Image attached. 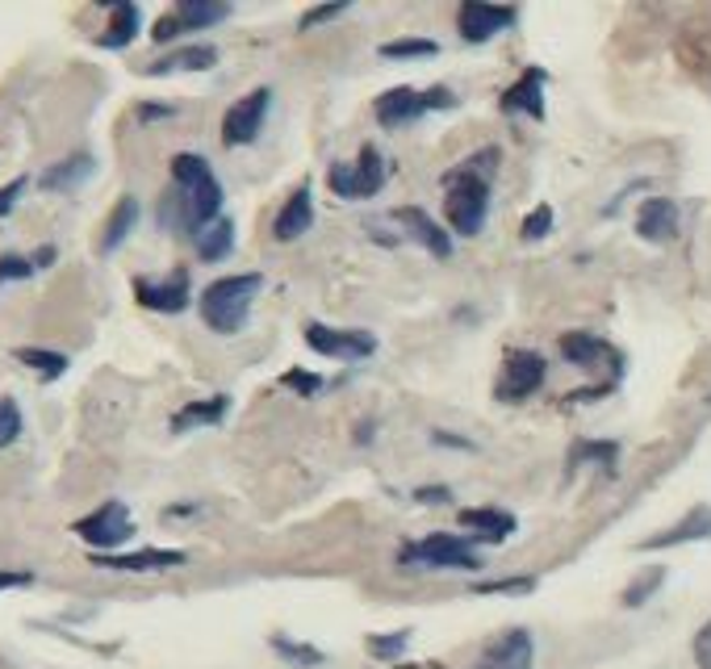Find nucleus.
<instances>
[{
    "label": "nucleus",
    "instance_id": "46",
    "mask_svg": "<svg viewBox=\"0 0 711 669\" xmlns=\"http://www.w3.org/2000/svg\"><path fill=\"white\" fill-rule=\"evenodd\" d=\"M51 260H55V247H42V251L34 256V268H51Z\"/></svg>",
    "mask_w": 711,
    "mask_h": 669
},
{
    "label": "nucleus",
    "instance_id": "36",
    "mask_svg": "<svg viewBox=\"0 0 711 669\" xmlns=\"http://www.w3.org/2000/svg\"><path fill=\"white\" fill-rule=\"evenodd\" d=\"M548 231H552V206H536L532 214L523 218V243H540V239H548Z\"/></svg>",
    "mask_w": 711,
    "mask_h": 669
},
{
    "label": "nucleus",
    "instance_id": "14",
    "mask_svg": "<svg viewBox=\"0 0 711 669\" xmlns=\"http://www.w3.org/2000/svg\"><path fill=\"white\" fill-rule=\"evenodd\" d=\"M135 297L138 306H147L155 314H180V310H189V268H172L164 281L135 276Z\"/></svg>",
    "mask_w": 711,
    "mask_h": 669
},
{
    "label": "nucleus",
    "instance_id": "5",
    "mask_svg": "<svg viewBox=\"0 0 711 669\" xmlns=\"http://www.w3.org/2000/svg\"><path fill=\"white\" fill-rule=\"evenodd\" d=\"M327 185L335 188V197H344V201H369V197H377L385 185L382 151H377L373 143H364L360 156H356V163H335V168H330Z\"/></svg>",
    "mask_w": 711,
    "mask_h": 669
},
{
    "label": "nucleus",
    "instance_id": "41",
    "mask_svg": "<svg viewBox=\"0 0 711 669\" xmlns=\"http://www.w3.org/2000/svg\"><path fill=\"white\" fill-rule=\"evenodd\" d=\"M280 385H289V389H298L301 398H314V394L323 389V381H319V376H310V373H289V376H285V381H280Z\"/></svg>",
    "mask_w": 711,
    "mask_h": 669
},
{
    "label": "nucleus",
    "instance_id": "35",
    "mask_svg": "<svg viewBox=\"0 0 711 669\" xmlns=\"http://www.w3.org/2000/svg\"><path fill=\"white\" fill-rule=\"evenodd\" d=\"M26 431V419H22V406L13 398H0V448L17 444V435Z\"/></svg>",
    "mask_w": 711,
    "mask_h": 669
},
{
    "label": "nucleus",
    "instance_id": "4",
    "mask_svg": "<svg viewBox=\"0 0 711 669\" xmlns=\"http://www.w3.org/2000/svg\"><path fill=\"white\" fill-rule=\"evenodd\" d=\"M398 565L402 569H465V573H473V569H482V557L473 553V535L436 532L402 544Z\"/></svg>",
    "mask_w": 711,
    "mask_h": 669
},
{
    "label": "nucleus",
    "instance_id": "16",
    "mask_svg": "<svg viewBox=\"0 0 711 669\" xmlns=\"http://www.w3.org/2000/svg\"><path fill=\"white\" fill-rule=\"evenodd\" d=\"M189 557L180 548H142V553H92V565L97 569H117V573H164V569H176Z\"/></svg>",
    "mask_w": 711,
    "mask_h": 669
},
{
    "label": "nucleus",
    "instance_id": "39",
    "mask_svg": "<svg viewBox=\"0 0 711 669\" xmlns=\"http://www.w3.org/2000/svg\"><path fill=\"white\" fill-rule=\"evenodd\" d=\"M690 657H695V666L699 669H711V619L695 632V641H690Z\"/></svg>",
    "mask_w": 711,
    "mask_h": 669
},
{
    "label": "nucleus",
    "instance_id": "22",
    "mask_svg": "<svg viewBox=\"0 0 711 669\" xmlns=\"http://www.w3.org/2000/svg\"><path fill=\"white\" fill-rule=\"evenodd\" d=\"M557 348L574 369H599V360H620V351L611 348L607 339H599L595 331H565Z\"/></svg>",
    "mask_w": 711,
    "mask_h": 669
},
{
    "label": "nucleus",
    "instance_id": "23",
    "mask_svg": "<svg viewBox=\"0 0 711 669\" xmlns=\"http://www.w3.org/2000/svg\"><path fill=\"white\" fill-rule=\"evenodd\" d=\"M226 410H230V398H226V394L197 398V401L180 406V410L172 414V431H176V435H185V431H197V428H214V423L226 419Z\"/></svg>",
    "mask_w": 711,
    "mask_h": 669
},
{
    "label": "nucleus",
    "instance_id": "33",
    "mask_svg": "<svg viewBox=\"0 0 711 669\" xmlns=\"http://www.w3.org/2000/svg\"><path fill=\"white\" fill-rule=\"evenodd\" d=\"M373 661H398L407 648H411V628H398V632H382V636H369L364 641Z\"/></svg>",
    "mask_w": 711,
    "mask_h": 669
},
{
    "label": "nucleus",
    "instance_id": "40",
    "mask_svg": "<svg viewBox=\"0 0 711 669\" xmlns=\"http://www.w3.org/2000/svg\"><path fill=\"white\" fill-rule=\"evenodd\" d=\"M344 13H348V4H319V9H310V13L301 17V29L323 26V22H330V17H344Z\"/></svg>",
    "mask_w": 711,
    "mask_h": 669
},
{
    "label": "nucleus",
    "instance_id": "18",
    "mask_svg": "<svg viewBox=\"0 0 711 669\" xmlns=\"http://www.w3.org/2000/svg\"><path fill=\"white\" fill-rule=\"evenodd\" d=\"M545 67H527L520 80L502 92V113H527L532 122H545Z\"/></svg>",
    "mask_w": 711,
    "mask_h": 669
},
{
    "label": "nucleus",
    "instance_id": "45",
    "mask_svg": "<svg viewBox=\"0 0 711 669\" xmlns=\"http://www.w3.org/2000/svg\"><path fill=\"white\" fill-rule=\"evenodd\" d=\"M167 113H172L167 106H138V117H142V122H155V117H167Z\"/></svg>",
    "mask_w": 711,
    "mask_h": 669
},
{
    "label": "nucleus",
    "instance_id": "37",
    "mask_svg": "<svg viewBox=\"0 0 711 669\" xmlns=\"http://www.w3.org/2000/svg\"><path fill=\"white\" fill-rule=\"evenodd\" d=\"M536 578H502V582H477L473 594H532Z\"/></svg>",
    "mask_w": 711,
    "mask_h": 669
},
{
    "label": "nucleus",
    "instance_id": "13",
    "mask_svg": "<svg viewBox=\"0 0 711 669\" xmlns=\"http://www.w3.org/2000/svg\"><path fill=\"white\" fill-rule=\"evenodd\" d=\"M532 666H536V641H532V632L527 628H507V632H498L482 648V657L469 669H532Z\"/></svg>",
    "mask_w": 711,
    "mask_h": 669
},
{
    "label": "nucleus",
    "instance_id": "10",
    "mask_svg": "<svg viewBox=\"0 0 711 669\" xmlns=\"http://www.w3.org/2000/svg\"><path fill=\"white\" fill-rule=\"evenodd\" d=\"M226 17H230V4H222V0H180L167 17L155 22L151 38H155V42H172V38L192 34V29L219 26V22H226Z\"/></svg>",
    "mask_w": 711,
    "mask_h": 669
},
{
    "label": "nucleus",
    "instance_id": "15",
    "mask_svg": "<svg viewBox=\"0 0 711 669\" xmlns=\"http://www.w3.org/2000/svg\"><path fill=\"white\" fill-rule=\"evenodd\" d=\"M699 540H711V507H695L686 510L678 523L661 528V532L645 535L636 544V553H661V548H678V544H699Z\"/></svg>",
    "mask_w": 711,
    "mask_h": 669
},
{
    "label": "nucleus",
    "instance_id": "29",
    "mask_svg": "<svg viewBox=\"0 0 711 669\" xmlns=\"http://www.w3.org/2000/svg\"><path fill=\"white\" fill-rule=\"evenodd\" d=\"M615 460H620V444L615 439H577L570 448V473L582 464H599L602 473H615Z\"/></svg>",
    "mask_w": 711,
    "mask_h": 669
},
{
    "label": "nucleus",
    "instance_id": "27",
    "mask_svg": "<svg viewBox=\"0 0 711 669\" xmlns=\"http://www.w3.org/2000/svg\"><path fill=\"white\" fill-rule=\"evenodd\" d=\"M192 247H197V260H205V264H219V260H226L230 251H235V222L230 218H219V222H210L197 239H192Z\"/></svg>",
    "mask_w": 711,
    "mask_h": 669
},
{
    "label": "nucleus",
    "instance_id": "8",
    "mask_svg": "<svg viewBox=\"0 0 711 669\" xmlns=\"http://www.w3.org/2000/svg\"><path fill=\"white\" fill-rule=\"evenodd\" d=\"M269 106H273V88H251L247 97H239L235 106L226 109V117H222V143H226V147H247V143H255L260 131H264Z\"/></svg>",
    "mask_w": 711,
    "mask_h": 669
},
{
    "label": "nucleus",
    "instance_id": "3",
    "mask_svg": "<svg viewBox=\"0 0 711 669\" xmlns=\"http://www.w3.org/2000/svg\"><path fill=\"white\" fill-rule=\"evenodd\" d=\"M260 289H264V276L260 272H235V276L210 281L201 289V301H197L205 326L219 331V335H235L247 322V314H251V301H255Z\"/></svg>",
    "mask_w": 711,
    "mask_h": 669
},
{
    "label": "nucleus",
    "instance_id": "32",
    "mask_svg": "<svg viewBox=\"0 0 711 669\" xmlns=\"http://www.w3.org/2000/svg\"><path fill=\"white\" fill-rule=\"evenodd\" d=\"M13 356H17L26 369H34L42 381H59V376L67 373V364H72L63 351H47V348H17Z\"/></svg>",
    "mask_w": 711,
    "mask_h": 669
},
{
    "label": "nucleus",
    "instance_id": "28",
    "mask_svg": "<svg viewBox=\"0 0 711 669\" xmlns=\"http://www.w3.org/2000/svg\"><path fill=\"white\" fill-rule=\"evenodd\" d=\"M92 156H67V160H59L55 168H47V176H42V188H51V193H67V188H80L88 176H92Z\"/></svg>",
    "mask_w": 711,
    "mask_h": 669
},
{
    "label": "nucleus",
    "instance_id": "21",
    "mask_svg": "<svg viewBox=\"0 0 711 669\" xmlns=\"http://www.w3.org/2000/svg\"><path fill=\"white\" fill-rule=\"evenodd\" d=\"M457 519H461V528L473 535V544H477V540H482V544H502V540H511V532L520 528L515 515L494 510V507H469V510H461Z\"/></svg>",
    "mask_w": 711,
    "mask_h": 669
},
{
    "label": "nucleus",
    "instance_id": "44",
    "mask_svg": "<svg viewBox=\"0 0 711 669\" xmlns=\"http://www.w3.org/2000/svg\"><path fill=\"white\" fill-rule=\"evenodd\" d=\"M34 578L29 573H13V569H0V590H22V586H29Z\"/></svg>",
    "mask_w": 711,
    "mask_h": 669
},
{
    "label": "nucleus",
    "instance_id": "17",
    "mask_svg": "<svg viewBox=\"0 0 711 669\" xmlns=\"http://www.w3.org/2000/svg\"><path fill=\"white\" fill-rule=\"evenodd\" d=\"M310 226H314V188H310V181H301V185L289 193V201L280 206V214H276L273 239L294 243V239H301Z\"/></svg>",
    "mask_w": 711,
    "mask_h": 669
},
{
    "label": "nucleus",
    "instance_id": "7",
    "mask_svg": "<svg viewBox=\"0 0 711 669\" xmlns=\"http://www.w3.org/2000/svg\"><path fill=\"white\" fill-rule=\"evenodd\" d=\"M457 106V97L448 92V88H427V92H414V88H389L377 97V122L389 126V131H398V126H411L419 117H427L432 109H452Z\"/></svg>",
    "mask_w": 711,
    "mask_h": 669
},
{
    "label": "nucleus",
    "instance_id": "19",
    "mask_svg": "<svg viewBox=\"0 0 711 669\" xmlns=\"http://www.w3.org/2000/svg\"><path fill=\"white\" fill-rule=\"evenodd\" d=\"M636 235L645 243H670L678 235V206L670 197H645L636 210Z\"/></svg>",
    "mask_w": 711,
    "mask_h": 669
},
{
    "label": "nucleus",
    "instance_id": "11",
    "mask_svg": "<svg viewBox=\"0 0 711 669\" xmlns=\"http://www.w3.org/2000/svg\"><path fill=\"white\" fill-rule=\"evenodd\" d=\"M520 22V9H511V4H490V0H465L461 9H457V29H461V38L465 42H490L498 38L502 29H511Z\"/></svg>",
    "mask_w": 711,
    "mask_h": 669
},
{
    "label": "nucleus",
    "instance_id": "24",
    "mask_svg": "<svg viewBox=\"0 0 711 669\" xmlns=\"http://www.w3.org/2000/svg\"><path fill=\"white\" fill-rule=\"evenodd\" d=\"M219 63V51L214 47H180V51L164 54L155 63H147V76H176V72H210Z\"/></svg>",
    "mask_w": 711,
    "mask_h": 669
},
{
    "label": "nucleus",
    "instance_id": "42",
    "mask_svg": "<svg viewBox=\"0 0 711 669\" xmlns=\"http://www.w3.org/2000/svg\"><path fill=\"white\" fill-rule=\"evenodd\" d=\"M22 193H26V176H17V181H9V185L0 188V218L17 206V197H22Z\"/></svg>",
    "mask_w": 711,
    "mask_h": 669
},
{
    "label": "nucleus",
    "instance_id": "2",
    "mask_svg": "<svg viewBox=\"0 0 711 669\" xmlns=\"http://www.w3.org/2000/svg\"><path fill=\"white\" fill-rule=\"evenodd\" d=\"M498 147H486L477 156H469L465 163H457L452 172H444V214H448V226L457 235L473 239L482 226H486V214H490V176L498 168Z\"/></svg>",
    "mask_w": 711,
    "mask_h": 669
},
{
    "label": "nucleus",
    "instance_id": "12",
    "mask_svg": "<svg viewBox=\"0 0 711 669\" xmlns=\"http://www.w3.org/2000/svg\"><path fill=\"white\" fill-rule=\"evenodd\" d=\"M545 376H548L545 356H536V351H511L502 360V373H498L494 394H498V401H523L545 385Z\"/></svg>",
    "mask_w": 711,
    "mask_h": 669
},
{
    "label": "nucleus",
    "instance_id": "1",
    "mask_svg": "<svg viewBox=\"0 0 711 669\" xmlns=\"http://www.w3.org/2000/svg\"><path fill=\"white\" fill-rule=\"evenodd\" d=\"M219 210L222 185L214 176V168L201 156H192V151H180L172 160V193L160 201V222L197 239L210 222H219Z\"/></svg>",
    "mask_w": 711,
    "mask_h": 669
},
{
    "label": "nucleus",
    "instance_id": "43",
    "mask_svg": "<svg viewBox=\"0 0 711 669\" xmlns=\"http://www.w3.org/2000/svg\"><path fill=\"white\" fill-rule=\"evenodd\" d=\"M452 494L444 490V485H432V490H414V503H423V507H436V503H448Z\"/></svg>",
    "mask_w": 711,
    "mask_h": 669
},
{
    "label": "nucleus",
    "instance_id": "6",
    "mask_svg": "<svg viewBox=\"0 0 711 669\" xmlns=\"http://www.w3.org/2000/svg\"><path fill=\"white\" fill-rule=\"evenodd\" d=\"M72 532L80 535L92 553H101V557H105V553H117V548H122V544L135 535V519H130L126 503L110 498V503H101L92 515L76 519V523H72Z\"/></svg>",
    "mask_w": 711,
    "mask_h": 669
},
{
    "label": "nucleus",
    "instance_id": "34",
    "mask_svg": "<svg viewBox=\"0 0 711 669\" xmlns=\"http://www.w3.org/2000/svg\"><path fill=\"white\" fill-rule=\"evenodd\" d=\"M439 47L432 38H394L382 47V59H432Z\"/></svg>",
    "mask_w": 711,
    "mask_h": 669
},
{
    "label": "nucleus",
    "instance_id": "20",
    "mask_svg": "<svg viewBox=\"0 0 711 669\" xmlns=\"http://www.w3.org/2000/svg\"><path fill=\"white\" fill-rule=\"evenodd\" d=\"M394 222H402L407 235H411L419 247H427L436 260H448V256H452V235L439 226L436 218L423 214L419 206H402V210H394Z\"/></svg>",
    "mask_w": 711,
    "mask_h": 669
},
{
    "label": "nucleus",
    "instance_id": "25",
    "mask_svg": "<svg viewBox=\"0 0 711 669\" xmlns=\"http://www.w3.org/2000/svg\"><path fill=\"white\" fill-rule=\"evenodd\" d=\"M138 29H142V22H138V4H130V0H117L110 9V26H105V34L97 38L105 51H122V47H130L138 38Z\"/></svg>",
    "mask_w": 711,
    "mask_h": 669
},
{
    "label": "nucleus",
    "instance_id": "30",
    "mask_svg": "<svg viewBox=\"0 0 711 669\" xmlns=\"http://www.w3.org/2000/svg\"><path fill=\"white\" fill-rule=\"evenodd\" d=\"M269 644H273V653L280 657V661H289V666H298V669H314V666H323V661H327V653H323V648L301 644V641H294V636H285V632L269 636Z\"/></svg>",
    "mask_w": 711,
    "mask_h": 669
},
{
    "label": "nucleus",
    "instance_id": "38",
    "mask_svg": "<svg viewBox=\"0 0 711 669\" xmlns=\"http://www.w3.org/2000/svg\"><path fill=\"white\" fill-rule=\"evenodd\" d=\"M38 268H34V260H26V256H0V285H9V281H26V276H34Z\"/></svg>",
    "mask_w": 711,
    "mask_h": 669
},
{
    "label": "nucleus",
    "instance_id": "9",
    "mask_svg": "<svg viewBox=\"0 0 711 669\" xmlns=\"http://www.w3.org/2000/svg\"><path fill=\"white\" fill-rule=\"evenodd\" d=\"M305 348L330 360H369L377 351V339L369 331H348V326H327V322H305Z\"/></svg>",
    "mask_w": 711,
    "mask_h": 669
},
{
    "label": "nucleus",
    "instance_id": "26",
    "mask_svg": "<svg viewBox=\"0 0 711 669\" xmlns=\"http://www.w3.org/2000/svg\"><path fill=\"white\" fill-rule=\"evenodd\" d=\"M138 222V197H117V206L110 210V218H105V235H101V256H113L122 243L130 239V231H135Z\"/></svg>",
    "mask_w": 711,
    "mask_h": 669
},
{
    "label": "nucleus",
    "instance_id": "31",
    "mask_svg": "<svg viewBox=\"0 0 711 669\" xmlns=\"http://www.w3.org/2000/svg\"><path fill=\"white\" fill-rule=\"evenodd\" d=\"M661 582H665V565H649V569H640V573H636V578H632V582H628V590H624V594H620V603H624V607H632V611H636V607H645V603H649V598H653L657 590H661Z\"/></svg>",
    "mask_w": 711,
    "mask_h": 669
}]
</instances>
